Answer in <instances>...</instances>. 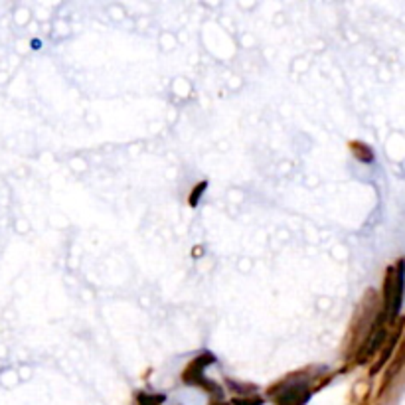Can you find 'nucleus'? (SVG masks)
Here are the masks:
<instances>
[{
    "instance_id": "nucleus-1",
    "label": "nucleus",
    "mask_w": 405,
    "mask_h": 405,
    "mask_svg": "<svg viewBox=\"0 0 405 405\" xmlns=\"http://www.w3.org/2000/svg\"><path fill=\"white\" fill-rule=\"evenodd\" d=\"M214 362H216V358L211 354H208V352L202 356H198L196 360H192V362L188 364V368H186L184 374H182V380H184V384H188V386H200V388H204L206 391L214 394V397L221 399L220 386L214 384V381H210L206 376H204V370Z\"/></svg>"
},
{
    "instance_id": "nucleus-2",
    "label": "nucleus",
    "mask_w": 405,
    "mask_h": 405,
    "mask_svg": "<svg viewBox=\"0 0 405 405\" xmlns=\"http://www.w3.org/2000/svg\"><path fill=\"white\" fill-rule=\"evenodd\" d=\"M269 396L277 405H304L311 397V389L304 381H279L269 389Z\"/></svg>"
},
{
    "instance_id": "nucleus-3",
    "label": "nucleus",
    "mask_w": 405,
    "mask_h": 405,
    "mask_svg": "<svg viewBox=\"0 0 405 405\" xmlns=\"http://www.w3.org/2000/svg\"><path fill=\"white\" fill-rule=\"evenodd\" d=\"M404 291H405V259H399L396 265V291H394V303L391 311L388 314V322L396 324L399 321V311L404 304Z\"/></svg>"
},
{
    "instance_id": "nucleus-4",
    "label": "nucleus",
    "mask_w": 405,
    "mask_h": 405,
    "mask_svg": "<svg viewBox=\"0 0 405 405\" xmlns=\"http://www.w3.org/2000/svg\"><path fill=\"white\" fill-rule=\"evenodd\" d=\"M405 326V319H399V326H397L396 330H394V334L388 338V342H386V346H384V352H381V356L378 358V362L371 366V376H376L378 371L388 364V360L391 358V354L396 352V346L397 342H399V338H401V330H404Z\"/></svg>"
},
{
    "instance_id": "nucleus-5",
    "label": "nucleus",
    "mask_w": 405,
    "mask_h": 405,
    "mask_svg": "<svg viewBox=\"0 0 405 405\" xmlns=\"http://www.w3.org/2000/svg\"><path fill=\"white\" fill-rule=\"evenodd\" d=\"M394 291H396V267H388L386 279H384V304H381V311L386 314V321H388L391 303H394Z\"/></svg>"
},
{
    "instance_id": "nucleus-6",
    "label": "nucleus",
    "mask_w": 405,
    "mask_h": 405,
    "mask_svg": "<svg viewBox=\"0 0 405 405\" xmlns=\"http://www.w3.org/2000/svg\"><path fill=\"white\" fill-rule=\"evenodd\" d=\"M405 366V340L404 344H401V348H399V352L396 354V358H394V362H391V366H389L388 374H386V381H384V388H381V391L388 388V384L391 380H394V376H396L397 371L401 370Z\"/></svg>"
},
{
    "instance_id": "nucleus-7",
    "label": "nucleus",
    "mask_w": 405,
    "mask_h": 405,
    "mask_svg": "<svg viewBox=\"0 0 405 405\" xmlns=\"http://www.w3.org/2000/svg\"><path fill=\"white\" fill-rule=\"evenodd\" d=\"M350 149H352V152H354V156L358 159V161H362V162L374 161V152H371V149L368 146V144L354 141V143H350Z\"/></svg>"
},
{
    "instance_id": "nucleus-8",
    "label": "nucleus",
    "mask_w": 405,
    "mask_h": 405,
    "mask_svg": "<svg viewBox=\"0 0 405 405\" xmlns=\"http://www.w3.org/2000/svg\"><path fill=\"white\" fill-rule=\"evenodd\" d=\"M136 399H139V404L141 405H161L164 401V396L162 394H136Z\"/></svg>"
},
{
    "instance_id": "nucleus-9",
    "label": "nucleus",
    "mask_w": 405,
    "mask_h": 405,
    "mask_svg": "<svg viewBox=\"0 0 405 405\" xmlns=\"http://www.w3.org/2000/svg\"><path fill=\"white\" fill-rule=\"evenodd\" d=\"M263 399L259 396H244V397H234L231 405H261Z\"/></svg>"
},
{
    "instance_id": "nucleus-10",
    "label": "nucleus",
    "mask_w": 405,
    "mask_h": 405,
    "mask_svg": "<svg viewBox=\"0 0 405 405\" xmlns=\"http://www.w3.org/2000/svg\"><path fill=\"white\" fill-rule=\"evenodd\" d=\"M206 182H202V184H198L194 188V192H192V196H190V206H196L198 204V198L204 194V190H206Z\"/></svg>"
},
{
    "instance_id": "nucleus-11",
    "label": "nucleus",
    "mask_w": 405,
    "mask_h": 405,
    "mask_svg": "<svg viewBox=\"0 0 405 405\" xmlns=\"http://www.w3.org/2000/svg\"><path fill=\"white\" fill-rule=\"evenodd\" d=\"M211 405H228V404H221V401H214Z\"/></svg>"
}]
</instances>
